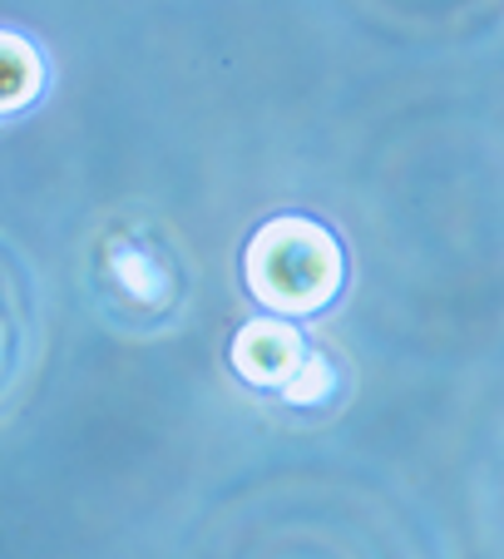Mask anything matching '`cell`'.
<instances>
[{
	"instance_id": "1",
	"label": "cell",
	"mask_w": 504,
	"mask_h": 559,
	"mask_svg": "<svg viewBox=\"0 0 504 559\" xmlns=\"http://www.w3.org/2000/svg\"><path fill=\"white\" fill-rule=\"evenodd\" d=\"M242 283H248L252 302L267 307V312L312 317L332 307L341 283H347V253H341L326 223L283 213L248 238Z\"/></svg>"
},
{
	"instance_id": "4",
	"label": "cell",
	"mask_w": 504,
	"mask_h": 559,
	"mask_svg": "<svg viewBox=\"0 0 504 559\" xmlns=\"http://www.w3.org/2000/svg\"><path fill=\"white\" fill-rule=\"evenodd\" d=\"M40 95H45V55L25 35L5 31V40H0V105H5V115H21Z\"/></svg>"
},
{
	"instance_id": "2",
	"label": "cell",
	"mask_w": 504,
	"mask_h": 559,
	"mask_svg": "<svg viewBox=\"0 0 504 559\" xmlns=\"http://www.w3.org/2000/svg\"><path fill=\"white\" fill-rule=\"evenodd\" d=\"M302 357H307V342H302V332L292 328V317H283V312L242 322L238 337H232V352H228L232 371L257 391H277Z\"/></svg>"
},
{
	"instance_id": "5",
	"label": "cell",
	"mask_w": 504,
	"mask_h": 559,
	"mask_svg": "<svg viewBox=\"0 0 504 559\" xmlns=\"http://www.w3.org/2000/svg\"><path fill=\"white\" fill-rule=\"evenodd\" d=\"M277 396H283L287 406H297V412H316V406H326L336 396V367L322 352H307L292 367V377L277 386Z\"/></svg>"
},
{
	"instance_id": "3",
	"label": "cell",
	"mask_w": 504,
	"mask_h": 559,
	"mask_svg": "<svg viewBox=\"0 0 504 559\" xmlns=\"http://www.w3.org/2000/svg\"><path fill=\"white\" fill-rule=\"evenodd\" d=\"M109 267H115V283L129 302L158 307V302H168V293H173V273H168L164 258H158L148 243H134V238L115 243L109 248Z\"/></svg>"
}]
</instances>
